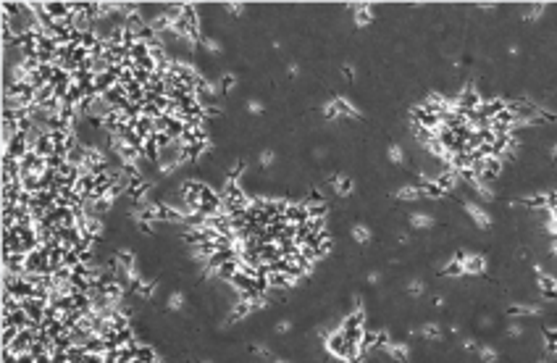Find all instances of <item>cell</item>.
I'll return each instance as SVG.
<instances>
[{
  "label": "cell",
  "mask_w": 557,
  "mask_h": 363,
  "mask_svg": "<svg viewBox=\"0 0 557 363\" xmlns=\"http://www.w3.org/2000/svg\"><path fill=\"white\" fill-rule=\"evenodd\" d=\"M460 263H463L465 276H481L487 271V255L481 253H460Z\"/></svg>",
  "instance_id": "obj_1"
},
{
  "label": "cell",
  "mask_w": 557,
  "mask_h": 363,
  "mask_svg": "<svg viewBox=\"0 0 557 363\" xmlns=\"http://www.w3.org/2000/svg\"><path fill=\"white\" fill-rule=\"evenodd\" d=\"M463 208H465V213L470 216V221H473L478 229H489L491 226V216H489V211L487 208H481L478 203H470V200H465L463 203Z\"/></svg>",
  "instance_id": "obj_2"
},
{
  "label": "cell",
  "mask_w": 557,
  "mask_h": 363,
  "mask_svg": "<svg viewBox=\"0 0 557 363\" xmlns=\"http://www.w3.org/2000/svg\"><path fill=\"white\" fill-rule=\"evenodd\" d=\"M381 347H384V353L389 355L392 361H397V363H405L407 358H410V347H407L405 342H386L384 340V345H381Z\"/></svg>",
  "instance_id": "obj_3"
},
{
  "label": "cell",
  "mask_w": 557,
  "mask_h": 363,
  "mask_svg": "<svg viewBox=\"0 0 557 363\" xmlns=\"http://www.w3.org/2000/svg\"><path fill=\"white\" fill-rule=\"evenodd\" d=\"M3 324H14V327H18V329H27V327H32V319H29V313L24 308H16V310H11V313L3 316Z\"/></svg>",
  "instance_id": "obj_4"
},
{
  "label": "cell",
  "mask_w": 557,
  "mask_h": 363,
  "mask_svg": "<svg viewBox=\"0 0 557 363\" xmlns=\"http://www.w3.org/2000/svg\"><path fill=\"white\" fill-rule=\"evenodd\" d=\"M352 18H355V24H358V27H368V24L373 21V11H371V5H363V3L352 5Z\"/></svg>",
  "instance_id": "obj_5"
},
{
  "label": "cell",
  "mask_w": 557,
  "mask_h": 363,
  "mask_svg": "<svg viewBox=\"0 0 557 363\" xmlns=\"http://www.w3.org/2000/svg\"><path fill=\"white\" fill-rule=\"evenodd\" d=\"M331 187L336 190V195H349V192L355 190V182L347 177V174H336L331 179Z\"/></svg>",
  "instance_id": "obj_6"
},
{
  "label": "cell",
  "mask_w": 557,
  "mask_h": 363,
  "mask_svg": "<svg viewBox=\"0 0 557 363\" xmlns=\"http://www.w3.org/2000/svg\"><path fill=\"white\" fill-rule=\"evenodd\" d=\"M410 334H420L423 340H434V342H439V340H442V329H439L434 321H426L423 327H420V329H413Z\"/></svg>",
  "instance_id": "obj_7"
},
{
  "label": "cell",
  "mask_w": 557,
  "mask_h": 363,
  "mask_svg": "<svg viewBox=\"0 0 557 363\" xmlns=\"http://www.w3.org/2000/svg\"><path fill=\"white\" fill-rule=\"evenodd\" d=\"M410 226H413V229H431V226H434V216H431V213H426V211H416V213H410Z\"/></svg>",
  "instance_id": "obj_8"
},
{
  "label": "cell",
  "mask_w": 557,
  "mask_h": 363,
  "mask_svg": "<svg viewBox=\"0 0 557 363\" xmlns=\"http://www.w3.org/2000/svg\"><path fill=\"white\" fill-rule=\"evenodd\" d=\"M418 198H423V190H420V184H405V187H400L397 190V200H418Z\"/></svg>",
  "instance_id": "obj_9"
},
{
  "label": "cell",
  "mask_w": 557,
  "mask_h": 363,
  "mask_svg": "<svg viewBox=\"0 0 557 363\" xmlns=\"http://www.w3.org/2000/svg\"><path fill=\"white\" fill-rule=\"evenodd\" d=\"M155 290H158V279H142L137 287H134V292H137L142 300H150Z\"/></svg>",
  "instance_id": "obj_10"
},
{
  "label": "cell",
  "mask_w": 557,
  "mask_h": 363,
  "mask_svg": "<svg viewBox=\"0 0 557 363\" xmlns=\"http://www.w3.org/2000/svg\"><path fill=\"white\" fill-rule=\"evenodd\" d=\"M349 235H352V239L358 245H366V242H371V229H368L366 224H352V229H349Z\"/></svg>",
  "instance_id": "obj_11"
},
{
  "label": "cell",
  "mask_w": 557,
  "mask_h": 363,
  "mask_svg": "<svg viewBox=\"0 0 557 363\" xmlns=\"http://www.w3.org/2000/svg\"><path fill=\"white\" fill-rule=\"evenodd\" d=\"M336 103H339V111L342 116H352V119H360V111H358V106H355L349 98H345V95H336Z\"/></svg>",
  "instance_id": "obj_12"
},
{
  "label": "cell",
  "mask_w": 557,
  "mask_h": 363,
  "mask_svg": "<svg viewBox=\"0 0 557 363\" xmlns=\"http://www.w3.org/2000/svg\"><path fill=\"white\" fill-rule=\"evenodd\" d=\"M536 271L541 274V269H536ZM539 287H541V292L549 295V297L557 295V279H555V276H549V274H541L539 276Z\"/></svg>",
  "instance_id": "obj_13"
},
{
  "label": "cell",
  "mask_w": 557,
  "mask_h": 363,
  "mask_svg": "<svg viewBox=\"0 0 557 363\" xmlns=\"http://www.w3.org/2000/svg\"><path fill=\"white\" fill-rule=\"evenodd\" d=\"M386 158H389V163H394V166H402L405 163V150H402V145H389V150H386Z\"/></svg>",
  "instance_id": "obj_14"
},
{
  "label": "cell",
  "mask_w": 557,
  "mask_h": 363,
  "mask_svg": "<svg viewBox=\"0 0 557 363\" xmlns=\"http://www.w3.org/2000/svg\"><path fill=\"white\" fill-rule=\"evenodd\" d=\"M323 116H326L329 121H334V119H339V116H342L336 98H331V100H326V103H323Z\"/></svg>",
  "instance_id": "obj_15"
},
{
  "label": "cell",
  "mask_w": 557,
  "mask_h": 363,
  "mask_svg": "<svg viewBox=\"0 0 557 363\" xmlns=\"http://www.w3.org/2000/svg\"><path fill=\"white\" fill-rule=\"evenodd\" d=\"M184 300H187V297H184V292H171V295H168V300H166V308L176 313V310H181V308H184Z\"/></svg>",
  "instance_id": "obj_16"
},
{
  "label": "cell",
  "mask_w": 557,
  "mask_h": 363,
  "mask_svg": "<svg viewBox=\"0 0 557 363\" xmlns=\"http://www.w3.org/2000/svg\"><path fill=\"white\" fill-rule=\"evenodd\" d=\"M476 353H478V358H481L484 363H494V361H497V350L489 347V345H478Z\"/></svg>",
  "instance_id": "obj_17"
},
{
  "label": "cell",
  "mask_w": 557,
  "mask_h": 363,
  "mask_svg": "<svg viewBox=\"0 0 557 363\" xmlns=\"http://www.w3.org/2000/svg\"><path fill=\"white\" fill-rule=\"evenodd\" d=\"M407 292H410V297H420V295L426 292L423 279H410V282H407Z\"/></svg>",
  "instance_id": "obj_18"
},
{
  "label": "cell",
  "mask_w": 557,
  "mask_h": 363,
  "mask_svg": "<svg viewBox=\"0 0 557 363\" xmlns=\"http://www.w3.org/2000/svg\"><path fill=\"white\" fill-rule=\"evenodd\" d=\"M203 45H205V50H208V53L210 55H218V53H221V42H218L216 40V37H203Z\"/></svg>",
  "instance_id": "obj_19"
},
{
  "label": "cell",
  "mask_w": 557,
  "mask_h": 363,
  "mask_svg": "<svg viewBox=\"0 0 557 363\" xmlns=\"http://www.w3.org/2000/svg\"><path fill=\"white\" fill-rule=\"evenodd\" d=\"M510 313H513V316H536V313H539V308H536V306H513V308H510Z\"/></svg>",
  "instance_id": "obj_20"
},
{
  "label": "cell",
  "mask_w": 557,
  "mask_h": 363,
  "mask_svg": "<svg viewBox=\"0 0 557 363\" xmlns=\"http://www.w3.org/2000/svg\"><path fill=\"white\" fill-rule=\"evenodd\" d=\"M258 163H261L263 168H271V166L276 163V153L274 150H263L261 155H258Z\"/></svg>",
  "instance_id": "obj_21"
},
{
  "label": "cell",
  "mask_w": 557,
  "mask_h": 363,
  "mask_svg": "<svg viewBox=\"0 0 557 363\" xmlns=\"http://www.w3.org/2000/svg\"><path fill=\"white\" fill-rule=\"evenodd\" d=\"M263 111H265V108H263V103L258 100V98H250V100H247V113H252V116H261Z\"/></svg>",
  "instance_id": "obj_22"
},
{
  "label": "cell",
  "mask_w": 557,
  "mask_h": 363,
  "mask_svg": "<svg viewBox=\"0 0 557 363\" xmlns=\"http://www.w3.org/2000/svg\"><path fill=\"white\" fill-rule=\"evenodd\" d=\"M224 11H226L229 16H237V18H239V16L244 14V5H242V3H226Z\"/></svg>",
  "instance_id": "obj_23"
},
{
  "label": "cell",
  "mask_w": 557,
  "mask_h": 363,
  "mask_svg": "<svg viewBox=\"0 0 557 363\" xmlns=\"http://www.w3.org/2000/svg\"><path fill=\"white\" fill-rule=\"evenodd\" d=\"M234 84H237V76H234V74H224V76H221V82H218V87H221L224 92H229V90L234 87Z\"/></svg>",
  "instance_id": "obj_24"
},
{
  "label": "cell",
  "mask_w": 557,
  "mask_h": 363,
  "mask_svg": "<svg viewBox=\"0 0 557 363\" xmlns=\"http://www.w3.org/2000/svg\"><path fill=\"white\" fill-rule=\"evenodd\" d=\"M523 334H526V329H523V324L513 321V324H510V327H507V337H515V340H518V337H523Z\"/></svg>",
  "instance_id": "obj_25"
},
{
  "label": "cell",
  "mask_w": 557,
  "mask_h": 363,
  "mask_svg": "<svg viewBox=\"0 0 557 363\" xmlns=\"http://www.w3.org/2000/svg\"><path fill=\"white\" fill-rule=\"evenodd\" d=\"M544 8H547V5H541V3L539 5H531V8L526 11V18H531V21H534V18H539L544 14Z\"/></svg>",
  "instance_id": "obj_26"
},
{
  "label": "cell",
  "mask_w": 557,
  "mask_h": 363,
  "mask_svg": "<svg viewBox=\"0 0 557 363\" xmlns=\"http://www.w3.org/2000/svg\"><path fill=\"white\" fill-rule=\"evenodd\" d=\"M289 329H292V321H289V319H281V321L276 324V334H287Z\"/></svg>",
  "instance_id": "obj_27"
},
{
  "label": "cell",
  "mask_w": 557,
  "mask_h": 363,
  "mask_svg": "<svg viewBox=\"0 0 557 363\" xmlns=\"http://www.w3.org/2000/svg\"><path fill=\"white\" fill-rule=\"evenodd\" d=\"M16 363H37V358H35L32 353H21V355L16 358Z\"/></svg>",
  "instance_id": "obj_28"
},
{
  "label": "cell",
  "mask_w": 557,
  "mask_h": 363,
  "mask_svg": "<svg viewBox=\"0 0 557 363\" xmlns=\"http://www.w3.org/2000/svg\"><path fill=\"white\" fill-rule=\"evenodd\" d=\"M287 71H289V76H300V66H297V63H289Z\"/></svg>",
  "instance_id": "obj_29"
},
{
  "label": "cell",
  "mask_w": 557,
  "mask_h": 363,
  "mask_svg": "<svg viewBox=\"0 0 557 363\" xmlns=\"http://www.w3.org/2000/svg\"><path fill=\"white\" fill-rule=\"evenodd\" d=\"M478 345H476V342L473 340H463V350H476Z\"/></svg>",
  "instance_id": "obj_30"
},
{
  "label": "cell",
  "mask_w": 557,
  "mask_h": 363,
  "mask_svg": "<svg viewBox=\"0 0 557 363\" xmlns=\"http://www.w3.org/2000/svg\"><path fill=\"white\" fill-rule=\"evenodd\" d=\"M381 279V274H379V271H371V274H368V282H371V284H376Z\"/></svg>",
  "instance_id": "obj_31"
},
{
  "label": "cell",
  "mask_w": 557,
  "mask_h": 363,
  "mask_svg": "<svg viewBox=\"0 0 557 363\" xmlns=\"http://www.w3.org/2000/svg\"><path fill=\"white\" fill-rule=\"evenodd\" d=\"M552 158L557 161V145H552Z\"/></svg>",
  "instance_id": "obj_32"
},
{
  "label": "cell",
  "mask_w": 557,
  "mask_h": 363,
  "mask_svg": "<svg viewBox=\"0 0 557 363\" xmlns=\"http://www.w3.org/2000/svg\"><path fill=\"white\" fill-rule=\"evenodd\" d=\"M271 363H289V361H284V358H274Z\"/></svg>",
  "instance_id": "obj_33"
},
{
  "label": "cell",
  "mask_w": 557,
  "mask_h": 363,
  "mask_svg": "<svg viewBox=\"0 0 557 363\" xmlns=\"http://www.w3.org/2000/svg\"><path fill=\"white\" fill-rule=\"evenodd\" d=\"M203 363H210V361H203Z\"/></svg>",
  "instance_id": "obj_34"
}]
</instances>
